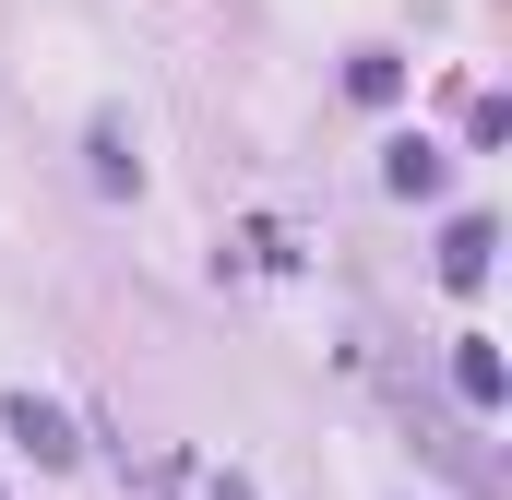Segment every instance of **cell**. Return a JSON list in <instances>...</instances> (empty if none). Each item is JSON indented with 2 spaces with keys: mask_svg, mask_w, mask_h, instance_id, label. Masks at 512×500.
Masks as SVG:
<instances>
[{
  "mask_svg": "<svg viewBox=\"0 0 512 500\" xmlns=\"http://www.w3.org/2000/svg\"><path fill=\"white\" fill-rule=\"evenodd\" d=\"M441 274H453V286H477V274H489V227H477V215L441 239Z\"/></svg>",
  "mask_w": 512,
  "mask_h": 500,
  "instance_id": "7a4b0ae2",
  "label": "cell"
},
{
  "mask_svg": "<svg viewBox=\"0 0 512 500\" xmlns=\"http://www.w3.org/2000/svg\"><path fill=\"white\" fill-rule=\"evenodd\" d=\"M382 179H393V191H441V155H429V143H393Z\"/></svg>",
  "mask_w": 512,
  "mask_h": 500,
  "instance_id": "3957f363",
  "label": "cell"
},
{
  "mask_svg": "<svg viewBox=\"0 0 512 500\" xmlns=\"http://www.w3.org/2000/svg\"><path fill=\"white\" fill-rule=\"evenodd\" d=\"M0 429H12V453H36V465H72V417H60V405L12 393V405H0Z\"/></svg>",
  "mask_w": 512,
  "mask_h": 500,
  "instance_id": "6da1fadb",
  "label": "cell"
},
{
  "mask_svg": "<svg viewBox=\"0 0 512 500\" xmlns=\"http://www.w3.org/2000/svg\"><path fill=\"white\" fill-rule=\"evenodd\" d=\"M96 179H108V191H131V179H143V167L120 155V120H96Z\"/></svg>",
  "mask_w": 512,
  "mask_h": 500,
  "instance_id": "5b68a950",
  "label": "cell"
},
{
  "mask_svg": "<svg viewBox=\"0 0 512 500\" xmlns=\"http://www.w3.org/2000/svg\"><path fill=\"white\" fill-rule=\"evenodd\" d=\"M453 381H465V405H501V358H489V346H465V358H453Z\"/></svg>",
  "mask_w": 512,
  "mask_h": 500,
  "instance_id": "277c9868",
  "label": "cell"
}]
</instances>
